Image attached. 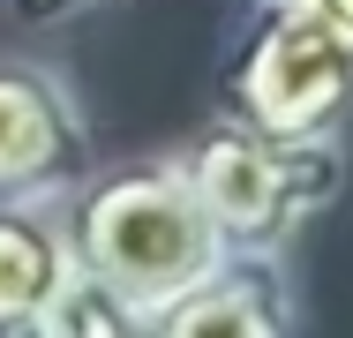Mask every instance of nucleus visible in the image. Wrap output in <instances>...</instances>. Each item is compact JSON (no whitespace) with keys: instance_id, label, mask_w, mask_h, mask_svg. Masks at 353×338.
<instances>
[{"instance_id":"f257e3e1","label":"nucleus","mask_w":353,"mask_h":338,"mask_svg":"<svg viewBox=\"0 0 353 338\" xmlns=\"http://www.w3.org/2000/svg\"><path fill=\"white\" fill-rule=\"evenodd\" d=\"M61 226H68L75 270L113 286L143 316L225 264V241L203 218V203H196L188 173L173 158H136V166H113V173H83L61 196Z\"/></svg>"},{"instance_id":"f03ea898","label":"nucleus","mask_w":353,"mask_h":338,"mask_svg":"<svg viewBox=\"0 0 353 338\" xmlns=\"http://www.w3.org/2000/svg\"><path fill=\"white\" fill-rule=\"evenodd\" d=\"M173 166L188 173V188L203 203V218L218 226L225 256H285V248L301 241V226L323 218V210L339 203V188H346V150H339V135L285 143V135L241 128V121H225V113H218Z\"/></svg>"},{"instance_id":"7ed1b4c3","label":"nucleus","mask_w":353,"mask_h":338,"mask_svg":"<svg viewBox=\"0 0 353 338\" xmlns=\"http://www.w3.org/2000/svg\"><path fill=\"white\" fill-rule=\"evenodd\" d=\"M218 113L256 135H285V143L339 135V121L353 113V46L331 23L285 0H263L218 75Z\"/></svg>"},{"instance_id":"20e7f679","label":"nucleus","mask_w":353,"mask_h":338,"mask_svg":"<svg viewBox=\"0 0 353 338\" xmlns=\"http://www.w3.org/2000/svg\"><path fill=\"white\" fill-rule=\"evenodd\" d=\"M90 173V128L68 75L0 53V203H61Z\"/></svg>"},{"instance_id":"39448f33","label":"nucleus","mask_w":353,"mask_h":338,"mask_svg":"<svg viewBox=\"0 0 353 338\" xmlns=\"http://www.w3.org/2000/svg\"><path fill=\"white\" fill-rule=\"evenodd\" d=\"M143 324L150 338H301V293L279 256H225Z\"/></svg>"},{"instance_id":"423d86ee","label":"nucleus","mask_w":353,"mask_h":338,"mask_svg":"<svg viewBox=\"0 0 353 338\" xmlns=\"http://www.w3.org/2000/svg\"><path fill=\"white\" fill-rule=\"evenodd\" d=\"M75 278L61 203H0V338H15Z\"/></svg>"},{"instance_id":"0eeeda50","label":"nucleus","mask_w":353,"mask_h":338,"mask_svg":"<svg viewBox=\"0 0 353 338\" xmlns=\"http://www.w3.org/2000/svg\"><path fill=\"white\" fill-rule=\"evenodd\" d=\"M15 338H150V324H143V308H128L113 286H98V278L75 270Z\"/></svg>"},{"instance_id":"6e6552de","label":"nucleus","mask_w":353,"mask_h":338,"mask_svg":"<svg viewBox=\"0 0 353 338\" xmlns=\"http://www.w3.org/2000/svg\"><path fill=\"white\" fill-rule=\"evenodd\" d=\"M83 8H98V0H8V15L15 23H68Z\"/></svg>"},{"instance_id":"1a4fd4ad","label":"nucleus","mask_w":353,"mask_h":338,"mask_svg":"<svg viewBox=\"0 0 353 338\" xmlns=\"http://www.w3.org/2000/svg\"><path fill=\"white\" fill-rule=\"evenodd\" d=\"M285 8H301V15H316V23H331L339 38L353 46V0H285Z\"/></svg>"}]
</instances>
